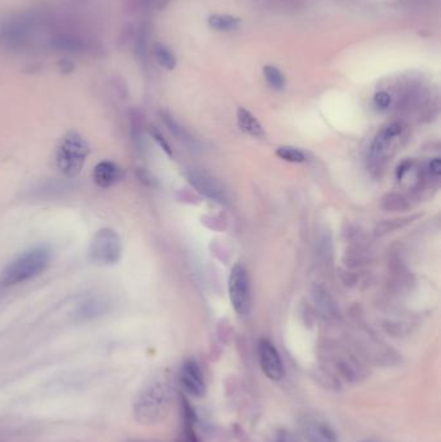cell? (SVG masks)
Wrapping results in <instances>:
<instances>
[{
	"label": "cell",
	"mask_w": 441,
	"mask_h": 442,
	"mask_svg": "<svg viewBox=\"0 0 441 442\" xmlns=\"http://www.w3.org/2000/svg\"><path fill=\"white\" fill-rule=\"evenodd\" d=\"M172 404V388L165 378H156L142 387L134 401V416L140 424L153 426L166 419Z\"/></svg>",
	"instance_id": "1"
},
{
	"label": "cell",
	"mask_w": 441,
	"mask_h": 442,
	"mask_svg": "<svg viewBox=\"0 0 441 442\" xmlns=\"http://www.w3.org/2000/svg\"><path fill=\"white\" fill-rule=\"evenodd\" d=\"M51 261V250L42 244L23 251L3 269L0 280L4 286H16L45 272Z\"/></svg>",
	"instance_id": "2"
},
{
	"label": "cell",
	"mask_w": 441,
	"mask_h": 442,
	"mask_svg": "<svg viewBox=\"0 0 441 442\" xmlns=\"http://www.w3.org/2000/svg\"><path fill=\"white\" fill-rule=\"evenodd\" d=\"M90 155V145L82 135L76 131H69L61 139L56 149V167L68 178H74L82 172L86 161Z\"/></svg>",
	"instance_id": "3"
},
{
	"label": "cell",
	"mask_w": 441,
	"mask_h": 442,
	"mask_svg": "<svg viewBox=\"0 0 441 442\" xmlns=\"http://www.w3.org/2000/svg\"><path fill=\"white\" fill-rule=\"evenodd\" d=\"M122 241L114 229L103 228L95 233L88 249V256L98 266H114L122 258Z\"/></svg>",
	"instance_id": "4"
},
{
	"label": "cell",
	"mask_w": 441,
	"mask_h": 442,
	"mask_svg": "<svg viewBox=\"0 0 441 442\" xmlns=\"http://www.w3.org/2000/svg\"><path fill=\"white\" fill-rule=\"evenodd\" d=\"M228 291L233 310H236L239 316L248 314L251 310V290L248 276L244 266H233L228 280Z\"/></svg>",
	"instance_id": "5"
},
{
	"label": "cell",
	"mask_w": 441,
	"mask_h": 442,
	"mask_svg": "<svg viewBox=\"0 0 441 442\" xmlns=\"http://www.w3.org/2000/svg\"><path fill=\"white\" fill-rule=\"evenodd\" d=\"M403 131H404L403 125L400 123H391L387 127L382 128L381 132H378L370 147V161L379 166L382 163H384L389 155V152L395 150L397 141L400 140Z\"/></svg>",
	"instance_id": "6"
},
{
	"label": "cell",
	"mask_w": 441,
	"mask_h": 442,
	"mask_svg": "<svg viewBox=\"0 0 441 442\" xmlns=\"http://www.w3.org/2000/svg\"><path fill=\"white\" fill-rule=\"evenodd\" d=\"M187 178L189 184L205 197L219 203H224L227 200V194H225L224 189L222 188V185L219 184L217 180L207 172L192 169L188 171Z\"/></svg>",
	"instance_id": "7"
},
{
	"label": "cell",
	"mask_w": 441,
	"mask_h": 442,
	"mask_svg": "<svg viewBox=\"0 0 441 442\" xmlns=\"http://www.w3.org/2000/svg\"><path fill=\"white\" fill-rule=\"evenodd\" d=\"M259 362L263 373L270 378V380H280L284 376V365L277 351L276 346L270 340L262 339L258 346Z\"/></svg>",
	"instance_id": "8"
},
{
	"label": "cell",
	"mask_w": 441,
	"mask_h": 442,
	"mask_svg": "<svg viewBox=\"0 0 441 442\" xmlns=\"http://www.w3.org/2000/svg\"><path fill=\"white\" fill-rule=\"evenodd\" d=\"M180 384L188 395L195 397H202L206 393V383L202 370L195 360L184 362L180 370Z\"/></svg>",
	"instance_id": "9"
},
{
	"label": "cell",
	"mask_w": 441,
	"mask_h": 442,
	"mask_svg": "<svg viewBox=\"0 0 441 442\" xmlns=\"http://www.w3.org/2000/svg\"><path fill=\"white\" fill-rule=\"evenodd\" d=\"M92 177H93L95 184L103 189H108L123 180L125 171L120 164L113 161H101L95 166Z\"/></svg>",
	"instance_id": "10"
},
{
	"label": "cell",
	"mask_w": 441,
	"mask_h": 442,
	"mask_svg": "<svg viewBox=\"0 0 441 442\" xmlns=\"http://www.w3.org/2000/svg\"><path fill=\"white\" fill-rule=\"evenodd\" d=\"M302 431L307 442H338L337 435L328 423L314 418H308L302 424Z\"/></svg>",
	"instance_id": "11"
},
{
	"label": "cell",
	"mask_w": 441,
	"mask_h": 442,
	"mask_svg": "<svg viewBox=\"0 0 441 442\" xmlns=\"http://www.w3.org/2000/svg\"><path fill=\"white\" fill-rule=\"evenodd\" d=\"M109 304L105 300L104 298H90L87 300L81 302L78 305V308L75 310L74 316L78 321H90L93 318L100 317L106 313Z\"/></svg>",
	"instance_id": "12"
},
{
	"label": "cell",
	"mask_w": 441,
	"mask_h": 442,
	"mask_svg": "<svg viewBox=\"0 0 441 442\" xmlns=\"http://www.w3.org/2000/svg\"><path fill=\"white\" fill-rule=\"evenodd\" d=\"M50 43L52 48L61 52H68V53H83L87 48L84 42L81 38L75 37L70 33H57L55 34Z\"/></svg>",
	"instance_id": "13"
},
{
	"label": "cell",
	"mask_w": 441,
	"mask_h": 442,
	"mask_svg": "<svg viewBox=\"0 0 441 442\" xmlns=\"http://www.w3.org/2000/svg\"><path fill=\"white\" fill-rule=\"evenodd\" d=\"M237 120H239V128L241 131L253 136V137H263L264 136V130L260 122L255 118L254 115L246 110L245 108H239L237 110Z\"/></svg>",
	"instance_id": "14"
},
{
	"label": "cell",
	"mask_w": 441,
	"mask_h": 442,
	"mask_svg": "<svg viewBox=\"0 0 441 442\" xmlns=\"http://www.w3.org/2000/svg\"><path fill=\"white\" fill-rule=\"evenodd\" d=\"M130 132H131V139L135 145L137 152L144 150L145 145V139H144V125H142V117L137 111L134 110L130 115Z\"/></svg>",
	"instance_id": "15"
},
{
	"label": "cell",
	"mask_w": 441,
	"mask_h": 442,
	"mask_svg": "<svg viewBox=\"0 0 441 442\" xmlns=\"http://www.w3.org/2000/svg\"><path fill=\"white\" fill-rule=\"evenodd\" d=\"M241 20L229 15H214L209 17V26L219 31H231L239 28Z\"/></svg>",
	"instance_id": "16"
},
{
	"label": "cell",
	"mask_w": 441,
	"mask_h": 442,
	"mask_svg": "<svg viewBox=\"0 0 441 442\" xmlns=\"http://www.w3.org/2000/svg\"><path fill=\"white\" fill-rule=\"evenodd\" d=\"M161 119L164 120V123H165L166 127L168 128V131H170L178 140L184 141L185 144L193 141V139H190L189 133H188L175 119L172 118L168 113L162 111V113H161Z\"/></svg>",
	"instance_id": "17"
},
{
	"label": "cell",
	"mask_w": 441,
	"mask_h": 442,
	"mask_svg": "<svg viewBox=\"0 0 441 442\" xmlns=\"http://www.w3.org/2000/svg\"><path fill=\"white\" fill-rule=\"evenodd\" d=\"M263 74L265 81H268L270 87L276 91H282L286 86V79H285L284 74L281 73L280 69L272 65H267L263 69Z\"/></svg>",
	"instance_id": "18"
},
{
	"label": "cell",
	"mask_w": 441,
	"mask_h": 442,
	"mask_svg": "<svg viewBox=\"0 0 441 442\" xmlns=\"http://www.w3.org/2000/svg\"><path fill=\"white\" fill-rule=\"evenodd\" d=\"M154 55H156V59H157L158 64L161 67H166L167 70H173L176 67V57L173 56V53L165 45H156L154 47Z\"/></svg>",
	"instance_id": "19"
},
{
	"label": "cell",
	"mask_w": 441,
	"mask_h": 442,
	"mask_svg": "<svg viewBox=\"0 0 441 442\" xmlns=\"http://www.w3.org/2000/svg\"><path fill=\"white\" fill-rule=\"evenodd\" d=\"M277 157L286 162L302 163L306 161V155L299 149L294 147H280L276 150Z\"/></svg>",
	"instance_id": "20"
},
{
	"label": "cell",
	"mask_w": 441,
	"mask_h": 442,
	"mask_svg": "<svg viewBox=\"0 0 441 442\" xmlns=\"http://www.w3.org/2000/svg\"><path fill=\"white\" fill-rule=\"evenodd\" d=\"M176 442H200L195 435V424L184 423V427L180 431Z\"/></svg>",
	"instance_id": "21"
},
{
	"label": "cell",
	"mask_w": 441,
	"mask_h": 442,
	"mask_svg": "<svg viewBox=\"0 0 441 442\" xmlns=\"http://www.w3.org/2000/svg\"><path fill=\"white\" fill-rule=\"evenodd\" d=\"M150 133H151V136H153V139L156 140V142H158V145L164 149L166 154L171 155V147L168 145V142L166 141L165 137L162 136V133L159 132L156 127L150 128Z\"/></svg>",
	"instance_id": "22"
},
{
	"label": "cell",
	"mask_w": 441,
	"mask_h": 442,
	"mask_svg": "<svg viewBox=\"0 0 441 442\" xmlns=\"http://www.w3.org/2000/svg\"><path fill=\"white\" fill-rule=\"evenodd\" d=\"M374 103H375V105H377L378 108L386 109V108H389V103H391V96H389L387 92H384V91L377 92L375 96H374Z\"/></svg>",
	"instance_id": "23"
},
{
	"label": "cell",
	"mask_w": 441,
	"mask_h": 442,
	"mask_svg": "<svg viewBox=\"0 0 441 442\" xmlns=\"http://www.w3.org/2000/svg\"><path fill=\"white\" fill-rule=\"evenodd\" d=\"M275 442H302L298 436L294 435L290 431H280L276 436Z\"/></svg>",
	"instance_id": "24"
},
{
	"label": "cell",
	"mask_w": 441,
	"mask_h": 442,
	"mask_svg": "<svg viewBox=\"0 0 441 442\" xmlns=\"http://www.w3.org/2000/svg\"><path fill=\"white\" fill-rule=\"evenodd\" d=\"M428 170H430V172H431L433 175H435V176H439L441 174L440 158H435V159H433V161L430 162V164H428Z\"/></svg>",
	"instance_id": "25"
},
{
	"label": "cell",
	"mask_w": 441,
	"mask_h": 442,
	"mask_svg": "<svg viewBox=\"0 0 441 442\" xmlns=\"http://www.w3.org/2000/svg\"><path fill=\"white\" fill-rule=\"evenodd\" d=\"M127 442H150V441H144V440H131V441Z\"/></svg>",
	"instance_id": "26"
}]
</instances>
